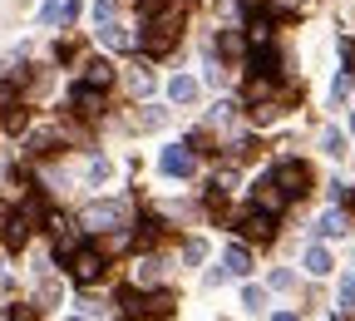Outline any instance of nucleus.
Returning a JSON list of instances; mask_svg holds the SVG:
<instances>
[{"label": "nucleus", "instance_id": "f257e3e1", "mask_svg": "<svg viewBox=\"0 0 355 321\" xmlns=\"http://www.w3.org/2000/svg\"><path fill=\"white\" fill-rule=\"evenodd\" d=\"M178 35H183V15H178V6L158 20H144V35H139V50L148 60H163L168 50H178Z\"/></svg>", "mask_w": 355, "mask_h": 321}, {"label": "nucleus", "instance_id": "f03ea898", "mask_svg": "<svg viewBox=\"0 0 355 321\" xmlns=\"http://www.w3.org/2000/svg\"><path fill=\"white\" fill-rule=\"evenodd\" d=\"M173 292H153V297H144V292H133V287H123L119 292V311L128 316V321H163V316H173Z\"/></svg>", "mask_w": 355, "mask_h": 321}, {"label": "nucleus", "instance_id": "7ed1b4c3", "mask_svg": "<svg viewBox=\"0 0 355 321\" xmlns=\"http://www.w3.org/2000/svg\"><path fill=\"white\" fill-rule=\"evenodd\" d=\"M272 183L286 193V203L291 198H301V193H311V168L301 163V158H282L277 168H272Z\"/></svg>", "mask_w": 355, "mask_h": 321}, {"label": "nucleus", "instance_id": "20e7f679", "mask_svg": "<svg viewBox=\"0 0 355 321\" xmlns=\"http://www.w3.org/2000/svg\"><path fill=\"white\" fill-rule=\"evenodd\" d=\"M237 233H242L247 242H272V238H277V213H272V208H261V203L247 208V213L237 217Z\"/></svg>", "mask_w": 355, "mask_h": 321}, {"label": "nucleus", "instance_id": "39448f33", "mask_svg": "<svg viewBox=\"0 0 355 321\" xmlns=\"http://www.w3.org/2000/svg\"><path fill=\"white\" fill-rule=\"evenodd\" d=\"M69 277H74L79 287H94V282L104 277V252H99V247H74V257H69Z\"/></svg>", "mask_w": 355, "mask_h": 321}, {"label": "nucleus", "instance_id": "423d86ee", "mask_svg": "<svg viewBox=\"0 0 355 321\" xmlns=\"http://www.w3.org/2000/svg\"><path fill=\"white\" fill-rule=\"evenodd\" d=\"M69 109H74L79 119H99V114H104V89H99V84H74V89H69Z\"/></svg>", "mask_w": 355, "mask_h": 321}, {"label": "nucleus", "instance_id": "0eeeda50", "mask_svg": "<svg viewBox=\"0 0 355 321\" xmlns=\"http://www.w3.org/2000/svg\"><path fill=\"white\" fill-rule=\"evenodd\" d=\"M79 222L89 227V233H109V227H119V222H123V208H119V203H89Z\"/></svg>", "mask_w": 355, "mask_h": 321}, {"label": "nucleus", "instance_id": "6e6552de", "mask_svg": "<svg viewBox=\"0 0 355 321\" xmlns=\"http://www.w3.org/2000/svg\"><path fill=\"white\" fill-rule=\"evenodd\" d=\"M193 163H198V154H193L188 144L163 149V173H168V178H188V173H193Z\"/></svg>", "mask_w": 355, "mask_h": 321}, {"label": "nucleus", "instance_id": "1a4fd4ad", "mask_svg": "<svg viewBox=\"0 0 355 321\" xmlns=\"http://www.w3.org/2000/svg\"><path fill=\"white\" fill-rule=\"evenodd\" d=\"M222 267H227V277H247V272H252V252H247L242 242L222 247Z\"/></svg>", "mask_w": 355, "mask_h": 321}, {"label": "nucleus", "instance_id": "9d476101", "mask_svg": "<svg viewBox=\"0 0 355 321\" xmlns=\"http://www.w3.org/2000/svg\"><path fill=\"white\" fill-rule=\"evenodd\" d=\"M252 74L277 79V74H282V55H277V50H252Z\"/></svg>", "mask_w": 355, "mask_h": 321}, {"label": "nucleus", "instance_id": "9b49d317", "mask_svg": "<svg viewBox=\"0 0 355 321\" xmlns=\"http://www.w3.org/2000/svg\"><path fill=\"white\" fill-rule=\"evenodd\" d=\"M257 203H261V208H272V213H282V208H286V193L272 183V173H266V178L257 183Z\"/></svg>", "mask_w": 355, "mask_h": 321}, {"label": "nucleus", "instance_id": "f8f14e48", "mask_svg": "<svg viewBox=\"0 0 355 321\" xmlns=\"http://www.w3.org/2000/svg\"><path fill=\"white\" fill-rule=\"evenodd\" d=\"M316 233H321V238H345V233H350V217H345L340 208H331V213L316 222Z\"/></svg>", "mask_w": 355, "mask_h": 321}, {"label": "nucleus", "instance_id": "ddd939ff", "mask_svg": "<svg viewBox=\"0 0 355 321\" xmlns=\"http://www.w3.org/2000/svg\"><path fill=\"white\" fill-rule=\"evenodd\" d=\"M168 99H173V104H193V99H198V79L178 74V79L168 84Z\"/></svg>", "mask_w": 355, "mask_h": 321}, {"label": "nucleus", "instance_id": "4468645a", "mask_svg": "<svg viewBox=\"0 0 355 321\" xmlns=\"http://www.w3.org/2000/svg\"><path fill=\"white\" fill-rule=\"evenodd\" d=\"M84 84L109 89V84H114V65H109V60H89V65H84Z\"/></svg>", "mask_w": 355, "mask_h": 321}, {"label": "nucleus", "instance_id": "2eb2a0df", "mask_svg": "<svg viewBox=\"0 0 355 321\" xmlns=\"http://www.w3.org/2000/svg\"><path fill=\"white\" fill-rule=\"evenodd\" d=\"M158 238H163V222L158 217H144L139 227H133V242H139V247H153Z\"/></svg>", "mask_w": 355, "mask_h": 321}, {"label": "nucleus", "instance_id": "dca6fc26", "mask_svg": "<svg viewBox=\"0 0 355 321\" xmlns=\"http://www.w3.org/2000/svg\"><path fill=\"white\" fill-rule=\"evenodd\" d=\"M331 267H336V262H331L326 247H306V272H311V277H326Z\"/></svg>", "mask_w": 355, "mask_h": 321}, {"label": "nucleus", "instance_id": "f3484780", "mask_svg": "<svg viewBox=\"0 0 355 321\" xmlns=\"http://www.w3.org/2000/svg\"><path fill=\"white\" fill-rule=\"evenodd\" d=\"M99 44H109V50H128L133 40H128V35H123V30L109 20V25H99Z\"/></svg>", "mask_w": 355, "mask_h": 321}, {"label": "nucleus", "instance_id": "a211bd4d", "mask_svg": "<svg viewBox=\"0 0 355 321\" xmlns=\"http://www.w3.org/2000/svg\"><path fill=\"white\" fill-rule=\"evenodd\" d=\"M173 10V0H139V20H158Z\"/></svg>", "mask_w": 355, "mask_h": 321}, {"label": "nucleus", "instance_id": "6ab92c4d", "mask_svg": "<svg viewBox=\"0 0 355 321\" xmlns=\"http://www.w3.org/2000/svg\"><path fill=\"white\" fill-rule=\"evenodd\" d=\"M321 149H326L331 158H340V154H345V133H340V129H326V133H321Z\"/></svg>", "mask_w": 355, "mask_h": 321}, {"label": "nucleus", "instance_id": "aec40b11", "mask_svg": "<svg viewBox=\"0 0 355 321\" xmlns=\"http://www.w3.org/2000/svg\"><path fill=\"white\" fill-rule=\"evenodd\" d=\"M128 89H133V99H144L148 89H153V74H148V69H133V74H128Z\"/></svg>", "mask_w": 355, "mask_h": 321}, {"label": "nucleus", "instance_id": "412c9836", "mask_svg": "<svg viewBox=\"0 0 355 321\" xmlns=\"http://www.w3.org/2000/svg\"><path fill=\"white\" fill-rule=\"evenodd\" d=\"M242 306H247V311H261V306H266V292H261V287H242Z\"/></svg>", "mask_w": 355, "mask_h": 321}, {"label": "nucleus", "instance_id": "4be33fe9", "mask_svg": "<svg viewBox=\"0 0 355 321\" xmlns=\"http://www.w3.org/2000/svg\"><path fill=\"white\" fill-rule=\"evenodd\" d=\"M89 15H94V25H109L114 20V0H94V10H89Z\"/></svg>", "mask_w": 355, "mask_h": 321}, {"label": "nucleus", "instance_id": "5701e85b", "mask_svg": "<svg viewBox=\"0 0 355 321\" xmlns=\"http://www.w3.org/2000/svg\"><path fill=\"white\" fill-rule=\"evenodd\" d=\"M0 321H35L30 306H0Z\"/></svg>", "mask_w": 355, "mask_h": 321}, {"label": "nucleus", "instance_id": "b1692460", "mask_svg": "<svg viewBox=\"0 0 355 321\" xmlns=\"http://www.w3.org/2000/svg\"><path fill=\"white\" fill-rule=\"evenodd\" d=\"M217 44H222L227 55H242V35H237V30H222V40H217Z\"/></svg>", "mask_w": 355, "mask_h": 321}, {"label": "nucleus", "instance_id": "393cba45", "mask_svg": "<svg viewBox=\"0 0 355 321\" xmlns=\"http://www.w3.org/2000/svg\"><path fill=\"white\" fill-rule=\"evenodd\" d=\"M252 154H257V139H237V144H232V158H237V163H247Z\"/></svg>", "mask_w": 355, "mask_h": 321}, {"label": "nucleus", "instance_id": "a878e982", "mask_svg": "<svg viewBox=\"0 0 355 321\" xmlns=\"http://www.w3.org/2000/svg\"><path fill=\"white\" fill-rule=\"evenodd\" d=\"M340 311H355V277L340 282Z\"/></svg>", "mask_w": 355, "mask_h": 321}, {"label": "nucleus", "instance_id": "bb28decb", "mask_svg": "<svg viewBox=\"0 0 355 321\" xmlns=\"http://www.w3.org/2000/svg\"><path fill=\"white\" fill-rule=\"evenodd\" d=\"M6 129H10V133H20V129H25V109H20V104H10V114H6Z\"/></svg>", "mask_w": 355, "mask_h": 321}, {"label": "nucleus", "instance_id": "cd10ccee", "mask_svg": "<svg viewBox=\"0 0 355 321\" xmlns=\"http://www.w3.org/2000/svg\"><path fill=\"white\" fill-rule=\"evenodd\" d=\"M232 114H237V104H227V99H222V104L212 109V124H232Z\"/></svg>", "mask_w": 355, "mask_h": 321}, {"label": "nucleus", "instance_id": "c85d7f7f", "mask_svg": "<svg viewBox=\"0 0 355 321\" xmlns=\"http://www.w3.org/2000/svg\"><path fill=\"white\" fill-rule=\"evenodd\" d=\"M202 257H207V247H202V242H198V238H193V242H188V247H183V262H202Z\"/></svg>", "mask_w": 355, "mask_h": 321}, {"label": "nucleus", "instance_id": "c756f323", "mask_svg": "<svg viewBox=\"0 0 355 321\" xmlns=\"http://www.w3.org/2000/svg\"><path fill=\"white\" fill-rule=\"evenodd\" d=\"M272 287H277V292H291L296 277H291V272H272Z\"/></svg>", "mask_w": 355, "mask_h": 321}, {"label": "nucleus", "instance_id": "7c9ffc66", "mask_svg": "<svg viewBox=\"0 0 355 321\" xmlns=\"http://www.w3.org/2000/svg\"><path fill=\"white\" fill-rule=\"evenodd\" d=\"M74 15H79V0H60V20H64V25H69V20H74Z\"/></svg>", "mask_w": 355, "mask_h": 321}, {"label": "nucleus", "instance_id": "2f4dec72", "mask_svg": "<svg viewBox=\"0 0 355 321\" xmlns=\"http://www.w3.org/2000/svg\"><path fill=\"white\" fill-rule=\"evenodd\" d=\"M340 60H345V69H355V40H345V44H340Z\"/></svg>", "mask_w": 355, "mask_h": 321}, {"label": "nucleus", "instance_id": "473e14b6", "mask_svg": "<svg viewBox=\"0 0 355 321\" xmlns=\"http://www.w3.org/2000/svg\"><path fill=\"white\" fill-rule=\"evenodd\" d=\"M0 104H6V109L15 104V84H0Z\"/></svg>", "mask_w": 355, "mask_h": 321}, {"label": "nucleus", "instance_id": "72a5a7b5", "mask_svg": "<svg viewBox=\"0 0 355 321\" xmlns=\"http://www.w3.org/2000/svg\"><path fill=\"white\" fill-rule=\"evenodd\" d=\"M277 6V15H296V0H272Z\"/></svg>", "mask_w": 355, "mask_h": 321}, {"label": "nucleus", "instance_id": "f704fd0d", "mask_svg": "<svg viewBox=\"0 0 355 321\" xmlns=\"http://www.w3.org/2000/svg\"><path fill=\"white\" fill-rule=\"evenodd\" d=\"M272 321H296V311H277V316H272Z\"/></svg>", "mask_w": 355, "mask_h": 321}, {"label": "nucleus", "instance_id": "c9c22d12", "mask_svg": "<svg viewBox=\"0 0 355 321\" xmlns=\"http://www.w3.org/2000/svg\"><path fill=\"white\" fill-rule=\"evenodd\" d=\"M64 321H84V316H64Z\"/></svg>", "mask_w": 355, "mask_h": 321}, {"label": "nucleus", "instance_id": "e433bc0d", "mask_svg": "<svg viewBox=\"0 0 355 321\" xmlns=\"http://www.w3.org/2000/svg\"><path fill=\"white\" fill-rule=\"evenodd\" d=\"M350 133H355V114H350Z\"/></svg>", "mask_w": 355, "mask_h": 321}]
</instances>
